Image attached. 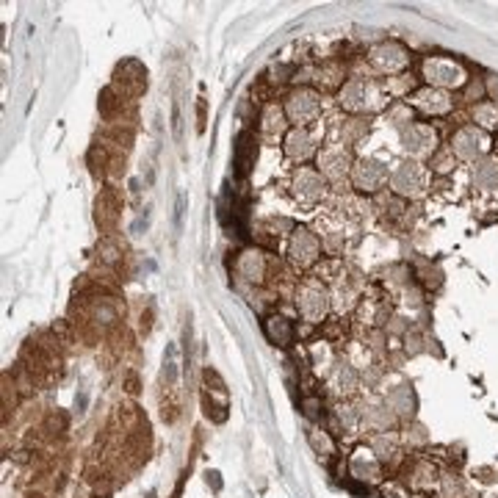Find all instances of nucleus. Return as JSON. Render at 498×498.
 <instances>
[{
    "mask_svg": "<svg viewBox=\"0 0 498 498\" xmlns=\"http://www.w3.org/2000/svg\"><path fill=\"white\" fill-rule=\"evenodd\" d=\"M338 103H340L346 111H358V114H363V111H377V108H382V105H385V95H382V89H379L374 81L354 78V81H349V84L340 89Z\"/></svg>",
    "mask_w": 498,
    "mask_h": 498,
    "instance_id": "f257e3e1",
    "label": "nucleus"
},
{
    "mask_svg": "<svg viewBox=\"0 0 498 498\" xmlns=\"http://www.w3.org/2000/svg\"><path fill=\"white\" fill-rule=\"evenodd\" d=\"M390 186L401 197H421L426 191V186H429V172L418 161H404L390 175Z\"/></svg>",
    "mask_w": 498,
    "mask_h": 498,
    "instance_id": "f03ea898",
    "label": "nucleus"
},
{
    "mask_svg": "<svg viewBox=\"0 0 498 498\" xmlns=\"http://www.w3.org/2000/svg\"><path fill=\"white\" fill-rule=\"evenodd\" d=\"M423 75L435 89H449V86H462L465 84V69L451 61V58H426L423 61Z\"/></svg>",
    "mask_w": 498,
    "mask_h": 498,
    "instance_id": "7ed1b4c3",
    "label": "nucleus"
},
{
    "mask_svg": "<svg viewBox=\"0 0 498 498\" xmlns=\"http://www.w3.org/2000/svg\"><path fill=\"white\" fill-rule=\"evenodd\" d=\"M487 150H490V136L479 127H462L451 141V153L465 161H476L487 155Z\"/></svg>",
    "mask_w": 498,
    "mask_h": 498,
    "instance_id": "20e7f679",
    "label": "nucleus"
},
{
    "mask_svg": "<svg viewBox=\"0 0 498 498\" xmlns=\"http://www.w3.org/2000/svg\"><path fill=\"white\" fill-rule=\"evenodd\" d=\"M401 147L404 153L421 158V155H429L438 147V133L432 125H407L401 130Z\"/></svg>",
    "mask_w": 498,
    "mask_h": 498,
    "instance_id": "39448f33",
    "label": "nucleus"
},
{
    "mask_svg": "<svg viewBox=\"0 0 498 498\" xmlns=\"http://www.w3.org/2000/svg\"><path fill=\"white\" fill-rule=\"evenodd\" d=\"M329 308V294L324 286H319V282H305V286L299 288V313L305 321L316 324L324 319Z\"/></svg>",
    "mask_w": 498,
    "mask_h": 498,
    "instance_id": "423d86ee",
    "label": "nucleus"
},
{
    "mask_svg": "<svg viewBox=\"0 0 498 498\" xmlns=\"http://www.w3.org/2000/svg\"><path fill=\"white\" fill-rule=\"evenodd\" d=\"M286 116L299 127V125H308L319 116V95L313 89H299L288 97L286 103Z\"/></svg>",
    "mask_w": 498,
    "mask_h": 498,
    "instance_id": "0eeeda50",
    "label": "nucleus"
},
{
    "mask_svg": "<svg viewBox=\"0 0 498 498\" xmlns=\"http://www.w3.org/2000/svg\"><path fill=\"white\" fill-rule=\"evenodd\" d=\"M351 180L360 191H377L385 186L388 180V166L374 161V158H366V161H358L351 166Z\"/></svg>",
    "mask_w": 498,
    "mask_h": 498,
    "instance_id": "6e6552de",
    "label": "nucleus"
},
{
    "mask_svg": "<svg viewBox=\"0 0 498 498\" xmlns=\"http://www.w3.org/2000/svg\"><path fill=\"white\" fill-rule=\"evenodd\" d=\"M319 169H321V175L327 177V180H343L346 175H349V169H351V153L343 147V145H338V147H327V150H321L319 153Z\"/></svg>",
    "mask_w": 498,
    "mask_h": 498,
    "instance_id": "1a4fd4ad",
    "label": "nucleus"
},
{
    "mask_svg": "<svg viewBox=\"0 0 498 498\" xmlns=\"http://www.w3.org/2000/svg\"><path fill=\"white\" fill-rule=\"evenodd\" d=\"M319 252H321V244H319V238H316L310 230H305V227L294 230L291 244H288V255H291V260H294L299 269L316 263V260H319Z\"/></svg>",
    "mask_w": 498,
    "mask_h": 498,
    "instance_id": "9d476101",
    "label": "nucleus"
},
{
    "mask_svg": "<svg viewBox=\"0 0 498 498\" xmlns=\"http://www.w3.org/2000/svg\"><path fill=\"white\" fill-rule=\"evenodd\" d=\"M371 64L379 69V73L393 75V73H401V69L410 64V55H407V50L401 45L385 42V45H379V47L371 50Z\"/></svg>",
    "mask_w": 498,
    "mask_h": 498,
    "instance_id": "9b49d317",
    "label": "nucleus"
},
{
    "mask_svg": "<svg viewBox=\"0 0 498 498\" xmlns=\"http://www.w3.org/2000/svg\"><path fill=\"white\" fill-rule=\"evenodd\" d=\"M294 194L299 202L305 205H316L321 197H324V180L319 172H310V169H299L294 175Z\"/></svg>",
    "mask_w": 498,
    "mask_h": 498,
    "instance_id": "f8f14e48",
    "label": "nucleus"
},
{
    "mask_svg": "<svg viewBox=\"0 0 498 498\" xmlns=\"http://www.w3.org/2000/svg\"><path fill=\"white\" fill-rule=\"evenodd\" d=\"M410 103H412L415 108H421L423 114H432V116H440V114H449V111H451V97H449L443 89H435V86L415 92V95L410 97Z\"/></svg>",
    "mask_w": 498,
    "mask_h": 498,
    "instance_id": "ddd939ff",
    "label": "nucleus"
},
{
    "mask_svg": "<svg viewBox=\"0 0 498 498\" xmlns=\"http://www.w3.org/2000/svg\"><path fill=\"white\" fill-rule=\"evenodd\" d=\"M316 153V145H313V136L302 127H294L288 136H286V155L291 161H308L310 155Z\"/></svg>",
    "mask_w": 498,
    "mask_h": 498,
    "instance_id": "4468645a",
    "label": "nucleus"
},
{
    "mask_svg": "<svg viewBox=\"0 0 498 498\" xmlns=\"http://www.w3.org/2000/svg\"><path fill=\"white\" fill-rule=\"evenodd\" d=\"M266 335L277 346H291L294 343V324L286 316H269L266 319Z\"/></svg>",
    "mask_w": 498,
    "mask_h": 498,
    "instance_id": "2eb2a0df",
    "label": "nucleus"
},
{
    "mask_svg": "<svg viewBox=\"0 0 498 498\" xmlns=\"http://www.w3.org/2000/svg\"><path fill=\"white\" fill-rule=\"evenodd\" d=\"M238 271H241V277H247V279H252V282H260L263 274H266V258H263V252H258V249L241 252V258H238Z\"/></svg>",
    "mask_w": 498,
    "mask_h": 498,
    "instance_id": "dca6fc26",
    "label": "nucleus"
},
{
    "mask_svg": "<svg viewBox=\"0 0 498 498\" xmlns=\"http://www.w3.org/2000/svg\"><path fill=\"white\" fill-rule=\"evenodd\" d=\"M473 186L476 188H498V161H482L473 166Z\"/></svg>",
    "mask_w": 498,
    "mask_h": 498,
    "instance_id": "f3484780",
    "label": "nucleus"
},
{
    "mask_svg": "<svg viewBox=\"0 0 498 498\" xmlns=\"http://www.w3.org/2000/svg\"><path fill=\"white\" fill-rule=\"evenodd\" d=\"M473 119H476L479 127L495 130L498 127V103H479L473 108Z\"/></svg>",
    "mask_w": 498,
    "mask_h": 498,
    "instance_id": "a211bd4d",
    "label": "nucleus"
},
{
    "mask_svg": "<svg viewBox=\"0 0 498 498\" xmlns=\"http://www.w3.org/2000/svg\"><path fill=\"white\" fill-rule=\"evenodd\" d=\"M282 127H286V122H282V111H279L277 105H269L266 114H263V133H266V136H274V133H279Z\"/></svg>",
    "mask_w": 498,
    "mask_h": 498,
    "instance_id": "6ab92c4d",
    "label": "nucleus"
},
{
    "mask_svg": "<svg viewBox=\"0 0 498 498\" xmlns=\"http://www.w3.org/2000/svg\"><path fill=\"white\" fill-rule=\"evenodd\" d=\"M172 133H175V138H180V136H183V116H180V103H175V108H172Z\"/></svg>",
    "mask_w": 498,
    "mask_h": 498,
    "instance_id": "aec40b11",
    "label": "nucleus"
},
{
    "mask_svg": "<svg viewBox=\"0 0 498 498\" xmlns=\"http://www.w3.org/2000/svg\"><path fill=\"white\" fill-rule=\"evenodd\" d=\"M183 208H186V194H177V205H175V222L180 227V219H183Z\"/></svg>",
    "mask_w": 498,
    "mask_h": 498,
    "instance_id": "412c9836",
    "label": "nucleus"
},
{
    "mask_svg": "<svg viewBox=\"0 0 498 498\" xmlns=\"http://www.w3.org/2000/svg\"><path fill=\"white\" fill-rule=\"evenodd\" d=\"M490 92L498 97V81H490Z\"/></svg>",
    "mask_w": 498,
    "mask_h": 498,
    "instance_id": "4be33fe9",
    "label": "nucleus"
}]
</instances>
